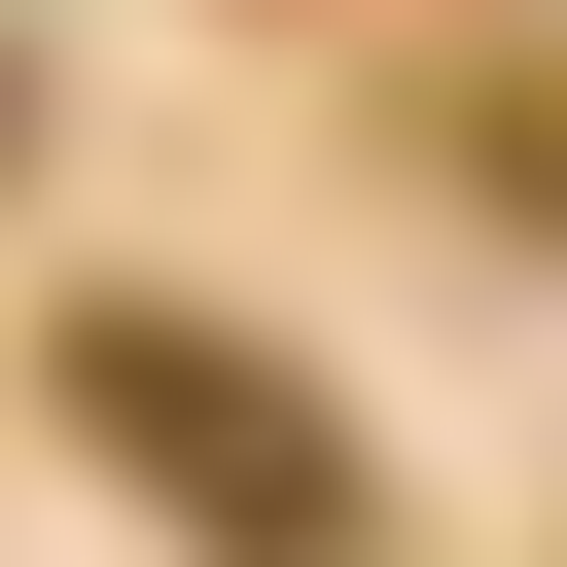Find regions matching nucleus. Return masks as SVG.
<instances>
[{"mask_svg":"<svg viewBox=\"0 0 567 567\" xmlns=\"http://www.w3.org/2000/svg\"><path fill=\"white\" fill-rule=\"evenodd\" d=\"M71 425H106L213 567H354V425H319V390H248L213 319H71Z\"/></svg>","mask_w":567,"mask_h":567,"instance_id":"1","label":"nucleus"}]
</instances>
